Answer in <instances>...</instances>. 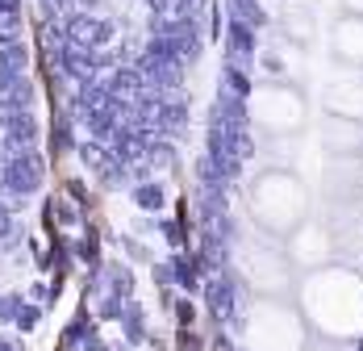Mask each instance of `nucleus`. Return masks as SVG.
I'll use <instances>...</instances> for the list:
<instances>
[{
  "label": "nucleus",
  "instance_id": "obj_1",
  "mask_svg": "<svg viewBox=\"0 0 363 351\" xmlns=\"http://www.w3.org/2000/svg\"><path fill=\"white\" fill-rule=\"evenodd\" d=\"M0 180H4V188H9V193L26 197V193H34L38 184H42V159H38L34 151L9 155V159L0 163Z\"/></svg>",
  "mask_w": 363,
  "mask_h": 351
},
{
  "label": "nucleus",
  "instance_id": "obj_2",
  "mask_svg": "<svg viewBox=\"0 0 363 351\" xmlns=\"http://www.w3.org/2000/svg\"><path fill=\"white\" fill-rule=\"evenodd\" d=\"M4 146L13 151V155H21V151H34L38 142V122L30 117V109L26 113H4Z\"/></svg>",
  "mask_w": 363,
  "mask_h": 351
},
{
  "label": "nucleus",
  "instance_id": "obj_3",
  "mask_svg": "<svg viewBox=\"0 0 363 351\" xmlns=\"http://www.w3.org/2000/svg\"><path fill=\"white\" fill-rule=\"evenodd\" d=\"M109 21H96V17H88V13H75L72 21H67V38H72L75 46H84V50H96V46H105L109 42Z\"/></svg>",
  "mask_w": 363,
  "mask_h": 351
},
{
  "label": "nucleus",
  "instance_id": "obj_4",
  "mask_svg": "<svg viewBox=\"0 0 363 351\" xmlns=\"http://www.w3.org/2000/svg\"><path fill=\"white\" fill-rule=\"evenodd\" d=\"M59 68L88 84V80L96 75V50H84V46H75L72 38H67V42H63V50H59Z\"/></svg>",
  "mask_w": 363,
  "mask_h": 351
},
{
  "label": "nucleus",
  "instance_id": "obj_5",
  "mask_svg": "<svg viewBox=\"0 0 363 351\" xmlns=\"http://www.w3.org/2000/svg\"><path fill=\"white\" fill-rule=\"evenodd\" d=\"M34 101V84L26 75L17 80H0V113H26Z\"/></svg>",
  "mask_w": 363,
  "mask_h": 351
},
{
  "label": "nucleus",
  "instance_id": "obj_6",
  "mask_svg": "<svg viewBox=\"0 0 363 351\" xmlns=\"http://www.w3.org/2000/svg\"><path fill=\"white\" fill-rule=\"evenodd\" d=\"M150 122L159 126V134H184V126H188V109H184V101H155Z\"/></svg>",
  "mask_w": 363,
  "mask_h": 351
},
{
  "label": "nucleus",
  "instance_id": "obj_7",
  "mask_svg": "<svg viewBox=\"0 0 363 351\" xmlns=\"http://www.w3.org/2000/svg\"><path fill=\"white\" fill-rule=\"evenodd\" d=\"M26 63H30V50L21 42H4V50H0V80H17L26 71Z\"/></svg>",
  "mask_w": 363,
  "mask_h": 351
},
{
  "label": "nucleus",
  "instance_id": "obj_8",
  "mask_svg": "<svg viewBox=\"0 0 363 351\" xmlns=\"http://www.w3.org/2000/svg\"><path fill=\"white\" fill-rule=\"evenodd\" d=\"M221 92H230V97L247 101V92H251V80H247V71L230 63V68H225V75H221Z\"/></svg>",
  "mask_w": 363,
  "mask_h": 351
},
{
  "label": "nucleus",
  "instance_id": "obj_9",
  "mask_svg": "<svg viewBox=\"0 0 363 351\" xmlns=\"http://www.w3.org/2000/svg\"><path fill=\"white\" fill-rule=\"evenodd\" d=\"M146 168H176V146H167V142H150V151H146Z\"/></svg>",
  "mask_w": 363,
  "mask_h": 351
},
{
  "label": "nucleus",
  "instance_id": "obj_10",
  "mask_svg": "<svg viewBox=\"0 0 363 351\" xmlns=\"http://www.w3.org/2000/svg\"><path fill=\"white\" fill-rule=\"evenodd\" d=\"M134 201H138V205H143V210H163V188H159V184H138V188H134Z\"/></svg>",
  "mask_w": 363,
  "mask_h": 351
},
{
  "label": "nucleus",
  "instance_id": "obj_11",
  "mask_svg": "<svg viewBox=\"0 0 363 351\" xmlns=\"http://www.w3.org/2000/svg\"><path fill=\"white\" fill-rule=\"evenodd\" d=\"M230 17H238V21H247V26H259V21H263V13L255 9V0H230Z\"/></svg>",
  "mask_w": 363,
  "mask_h": 351
},
{
  "label": "nucleus",
  "instance_id": "obj_12",
  "mask_svg": "<svg viewBox=\"0 0 363 351\" xmlns=\"http://www.w3.org/2000/svg\"><path fill=\"white\" fill-rule=\"evenodd\" d=\"M172 268H176V272H172V276H176V281L184 284V288H196V272H192V268H196V264H188V259H176V264H172Z\"/></svg>",
  "mask_w": 363,
  "mask_h": 351
},
{
  "label": "nucleus",
  "instance_id": "obj_13",
  "mask_svg": "<svg viewBox=\"0 0 363 351\" xmlns=\"http://www.w3.org/2000/svg\"><path fill=\"white\" fill-rule=\"evenodd\" d=\"M21 310V297H0V322H13Z\"/></svg>",
  "mask_w": 363,
  "mask_h": 351
},
{
  "label": "nucleus",
  "instance_id": "obj_14",
  "mask_svg": "<svg viewBox=\"0 0 363 351\" xmlns=\"http://www.w3.org/2000/svg\"><path fill=\"white\" fill-rule=\"evenodd\" d=\"M125 297H105V306H101V318H121L125 314V306H121Z\"/></svg>",
  "mask_w": 363,
  "mask_h": 351
},
{
  "label": "nucleus",
  "instance_id": "obj_15",
  "mask_svg": "<svg viewBox=\"0 0 363 351\" xmlns=\"http://www.w3.org/2000/svg\"><path fill=\"white\" fill-rule=\"evenodd\" d=\"M13 322H17L21 330H30V326H34V322H38V310H34V306H21V310H17V318H13Z\"/></svg>",
  "mask_w": 363,
  "mask_h": 351
},
{
  "label": "nucleus",
  "instance_id": "obj_16",
  "mask_svg": "<svg viewBox=\"0 0 363 351\" xmlns=\"http://www.w3.org/2000/svg\"><path fill=\"white\" fill-rule=\"evenodd\" d=\"M163 239H167L172 247H180V243H184V230L176 226V222H167V226H163Z\"/></svg>",
  "mask_w": 363,
  "mask_h": 351
},
{
  "label": "nucleus",
  "instance_id": "obj_17",
  "mask_svg": "<svg viewBox=\"0 0 363 351\" xmlns=\"http://www.w3.org/2000/svg\"><path fill=\"white\" fill-rule=\"evenodd\" d=\"M9 234H13V217L0 210V239H9Z\"/></svg>",
  "mask_w": 363,
  "mask_h": 351
},
{
  "label": "nucleus",
  "instance_id": "obj_18",
  "mask_svg": "<svg viewBox=\"0 0 363 351\" xmlns=\"http://www.w3.org/2000/svg\"><path fill=\"white\" fill-rule=\"evenodd\" d=\"M0 351H21V343L17 339H0Z\"/></svg>",
  "mask_w": 363,
  "mask_h": 351
},
{
  "label": "nucleus",
  "instance_id": "obj_19",
  "mask_svg": "<svg viewBox=\"0 0 363 351\" xmlns=\"http://www.w3.org/2000/svg\"><path fill=\"white\" fill-rule=\"evenodd\" d=\"M150 9H155V13H167V9H172V0H150Z\"/></svg>",
  "mask_w": 363,
  "mask_h": 351
},
{
  "label": "nucleus",
  "instance_id": "obj_20",
  "mask_svg": "<svg viewBox=\"0 0 363 351\" xmlns=\"http://www.w3.org/2000/svg\"><path fill=\"white\" fill-rule=\"evenodd\" d=\"M359 351H363V347H359Z\"/></svg>",
  "mask_w": 363,
  "mask_h": 351
}]
</instances>
